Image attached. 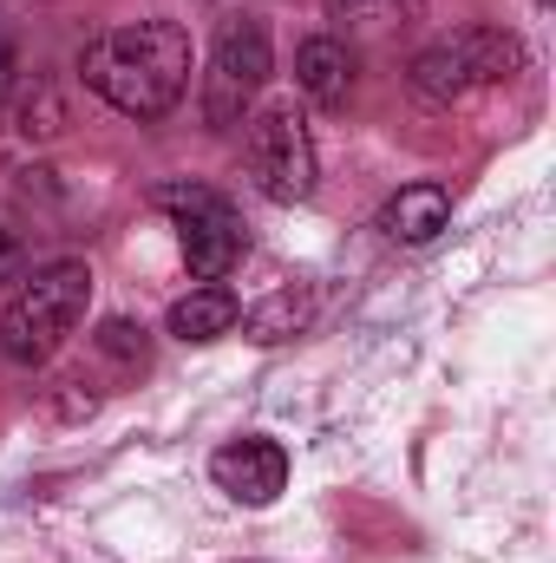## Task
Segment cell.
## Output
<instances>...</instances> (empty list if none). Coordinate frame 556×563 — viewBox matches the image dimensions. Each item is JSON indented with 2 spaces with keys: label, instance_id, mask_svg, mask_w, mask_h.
<instances>
[{
  "label": "cell",
  "instance_id": "obj_9",
  "mask_svg": "<svg viewBox=\"0 0 556 563\" xmlns=\"http://www.w3.org/2000/svg\"><path fill=\"white\" fill-rule=\"evenodd\" d=\"M471 86H478V66H471V53H465L458 33L438 40V46H425V53L413 59V92L432 99V106H452V99H465Z\"/></svg>",
  "mask_w": 556,
  "mask_h": 563
},
{
  "label": "cell",
  "instance_id": "obj_11",
  "mask_svg": "<svg viewBox=\"0 0 556 563\" xmlns=\"http://www.w3.org/2000/svg\"><path fill=\"white\" fill-rule=\"evenodd\" d=\"M308 314H314V301L308 295H294V288H281V295H269L263 308H249V314H236L256 341H288V334H301L308 328Z\"/></svg>",
  "mask_w": 556,
  "mask_h": 563
},
{
  "label": "cell",
  "instance_id": "obj_15",
  "mask_svg": "<svg viewBox=\"0 0 556 563\" xmlns=\"http://www.w3.org/2000/svg\"><path fill=\"white\" fill-rule=\"evenodd\" d=\"M7 86H13V33L0 26V99H7Z\"/></svg>",
  "mask_w": 556,
  "mask_h": 563
},
{
  "label": "cell",
  "instance_id": "obj_4",
  "mask_svg": "<svg viewBox=\"0 0 556 563\" xmlns=\"http://www.w3.org/2000/svg\"><path fill=\"white\" fill-rule=\"evenodd\" d=\"M157 203L177 217V236H184V263H190V276L223 282L236 263H243V250H249L243 217H236L216 190H203V184H170V190H157Z\"/></svg>",
  "mask_w": 556,
  "mask_h": 563
},
{
  "label": "cell",
  "instance_id": "obj_7",
  "mask_svg": "<svg viewBox=\"0 0 556 563\" xmlns=\"http://www.w3.org/2000/svg\"><path fill=\"white\" fill-rule=\"evenodd\" d=\"M445 223H452V190H445V184H407V190L380 210V230H387L393 243H432Z\"/></svg>",
  "mask_w": 556,
  "mask_h": 563
},
{
  "label": "cell",
  "instance_id": "obj_2",
  "mask_svg": "<svg viewBox=\"0 0 556 563\" xmlns=\"http://www.w3.org/2000/svg\"><path fill=\"white\" fill-rule=\"evenodd\" d=\"M92 301V269L86 263H46L13 288L7 314H0V354L13 367H40L66 347V334L86 321Z\"/></svg>",
  "mask_w": 556,
  "mask_h": 563
},
{
  "label": "cell",
  "instance_id": "obj_8",
  "mask_svg": "<svg viewBox=\"0 0 556 563\" xmlns=\"http://www.w3.org/2000/svg\"><path fill=\"white\" fill-rule=\"evenodd\" d=\"M294 79H301V92L314 99V106H347V92H354V53L341 46V40H301V53H294Z\"/></svg>",
  "mask_w": 556,
  "mask_h": 563
},
{
  "label": "cell",
  "instance_id": "obj_3",
  "mask_svg": "<svg viewBox=\"0 0 556 563\" xmlns=\"http://www.w3.org/2000/svg\"><path fill=\"white\" fill-rule=\"evenodd\" d=\"M269 33L263 20H230L216 33V53H210V73H203V119L210 132H236L243 112L256 106L263 79H269Z\"/></svg>",
  "mask_w": 556,
  "mask_h": 563
},
{
  "label": "cell",
  "instance_id": "obj_6",
  "mask_svg": "<svg viewBox=\"0 0 556 563\" xmlns=\"http://www.w3.org/2000/svg\"><path fill=\"white\" fill-rule=\"evenodd\" d=\"M210 472H216V485L230 498L269 505V498H281V485H288V452H281L276 439H236V445H223L210 459Z\"/></svg>",
  "mask_w": 556,
  "mask_h": 563
},
{
  "label": "cell",
  "instance_id": "obj_5",
  "mask_svg": "<svg viewBox=\"0 0 556 563\" xmlns=\"http://www.w3.org/2000/svg\"><path fill=\"white\" fill-rule=\"evenodd\" d=\"M314 139H308V119L294 106H269L256 125H249V177L263 197L276 203H301L314 190Z\"/></svg>",
  "mask_w": 556,
  "mask_h": 563
},
{
  "label": "cell",
  "instance_id": "obj_14",
  "mask_svg": "<svg viewBox=\"0 0 556 563\" xmlns=\"http://www.w3.org/2000/svg\"><path fill=\"white\" fill-rule=\"evenodd\" d=\"M7 282H20V243H13V230H0V288Z\"/></svg>",
  "mask_w": 556,
  "mask_h": 563
},
{
  "label": "cell",
  "instance_id": "obj_10",
  "mask_svg": "<svg viewBox=\"0 0 556 563\" xmlns=\"http://www.w3.org/2000/svg\"><path fill=\"white\" fill-rule=\"evenodd\" d=\"M236 314H243L236 295L210 282V288H190V295L170 308V334H177V341H216V334L236 328Z\"/></svg>",
  "mask_w": 556,
  "mask_h": 563
},
{
  "label": "cell",
  "instance_id": "obj_13",
  "mask_svg": "<svg viewBox=\"0 0 556 563\" xmlns=\"http://www.w3.org/2000/svg\"><path fill=\"white\" fill-rule=\"evenodd\" d=\"M99 341H105V354H119V361H144V328H132V321H105Z\"/></svg>",
  "mask_w": 556,
  "mask_h": 563
},
{
  "label": "cell",
  "instance_id": "obj_1",
  "mask_svg": "<svg viewBox=\"0 0 556 563\" xmlns=\"http://www.w3.org/2000/svg\"><path fill=\"white\" fill-rule=\"evenodd\" d=\"M79 73H86V86L112 112H125V119H164L184 99V86H190V33L177 20L112 26V33H99L79 53Z\"/></svg>",
  "mask_w": 556,
  "mask_h": 563
},
{
  "label": "cell",
  "instance_id": "obj_12",
  "mask_svg": "<svg viewBox=\"0 0 556 563\" xmlns=\"http://www.w3.org/2000/svg\"><path fill=\"white\" fill-rule=\"evenodd\" d=\"M327 20H347V26H407V20H419V0H327Z\"/></svg>",
  "mask_w": 556,
  "mask_h": 563
}]
</instances>
